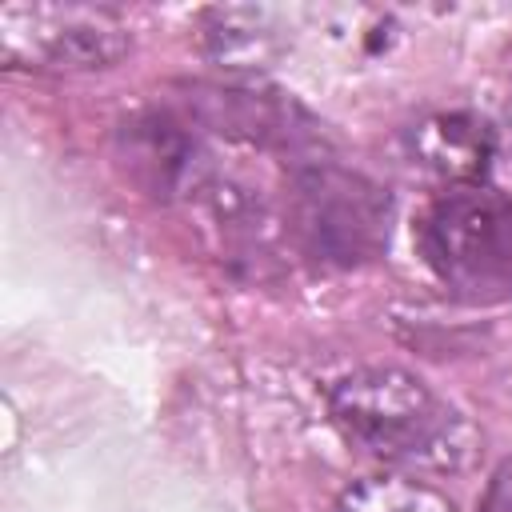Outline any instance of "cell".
<instances>
[{"label": "cell", "instance_id": "52a82bcc", "mask_svg": "<svg viewBox=\"0 0 512 512\" xmlns=\"http://www.w3.org/2000/svg\"><path fill=\"white\" fill-rule=\"evenodd\" d=\"M184 208L200 220L204 236L228 264L256 268L260 260H268V248L276 236V208L264 184H256L252 176L216 164L204 176V184L188 196Z\"/></svg>", "mask_w": 512, "mask_h": 512}, {"label": "cell", "instance_id": "3957f363", "mask_svg": "<svg viewBox=\"0 0 512 512\" xmlns=\"http://www.w3.org/2000/svg\"><path fill=\"white\" fill-rule=\"evenodd\" d=\"M284 228L320 268H364L388 252L392 192L340 160L312 156L284 172Z\"/></svg>", "mask_w": 512, "mask_h": 512}, {"label": "cell", "instance_id": "8fae6325", "mask_svg": "<svg viewBox=\"0 0 512 512\" xmlns=\"http://www.w3.org/2000/svg\"><path fill=\"white\" fill-rule=\"evenodd\" d=\"M476 512H512V456L496 464V472L488 476L480 500H476Z\"/></svg>", "mask_w": 512, "mask_h": 512}, {"label": "cell", "instance_id": "8992f818", "mask_svg": "<svg viewBox=\"0 0 512 512\" xmlns=\"http://www.w3.org/2000/svg\"><path fill=\"white\" fill-rule=\"evenodd\" d=\"M116 164L144 196L184 208L220 156L180 108H136L116 124Z\"/></svg>", "mask_w": 512, "mask_h": 512}, {"label": "cell", "instance_id": "7a4b0ae2", "mask_svg": "<svg viewBox=\"0 0 512 512\" xmlns=\"http://www.w3.org/2000/svg\"><path fill=\"white\" fill-rule=\"evenodd\" d=\"M428 276L460 304L512 300V196L484 184L436 188L412 224Z\"/></svg>", "mask_w": 512, "mask_h": 512}, {"label": "cell", "instance_id": "9c48e42d", "mask_svg": "<svg viewBox=\"0 0 512 512\" xmlns=\"http://www.w3.org/2000/svg\"><path fill=\"white\" fill-rule=\"evenodd\" d=\"M276 32V12L268 8H212L204 16V48L224 68H264L280 48Z\"/></svg>", "mask_w": 512, "mask_h": 512}, {"label": "cell", "instance_id": "6da1fadb", "mask_svg": "<svg viewBox=\"0 0 512 512\" xmlns=\"http://www.w3.org/2000/svg\"><path fill=\"white\" fill-rule=\"evenodd\" d=\"M332 424L368 456L412 472H464L480 436L472 420L428 380L392 364L336 376L324 392Z\"/></svg>", "mask_w": 512, "mask_h": 512}, {"label": "cell", "instance_id": "277c9868", "mask_svg": "<svg viewBox=\"0 0 512 512\" xmlns=\"http://www.w3.org/2000/svg\"><path fill=\"white\" fill-rule=\"evenodd\" d=\"M176 108L200 132L276 152L288 164L324 156V132L308 108L260 80H192Z\"/></svg>", "mask_w": 512, "mask_h": 512}, {"label": "cell", "instance_id": "5b68a950", "mask_svg": "<svg viewBox=\"0 0 512 512\" xmlns=\"http://www.w3.org/2000/svg\"><path fill=\"white\" fill-rule=\"evenodd\" d=\"M4 60L40 72H96L132 52V32L112 8L8 4L0 12Z\"/></svg>", "mask_w": 512, "mask_h": 512}, {"label": "cell", "instance_id": "30bf717a", "mask_svg": "<svg viewBox=\"0 0 512 512\" xmlns=\"http://www.w3.org/2000/svg\"><path fill=\"white\" fill-rule=\"evenodd\" d=\"M332 512H456V504L416 476H364L336 496Z\"/></svg>", "mask_w": 512, "mask_h": 512}, {"label": "cell", "instance_id": "ba28073f", "mask_svg": "<svg viewBox=\"0 0 512 512\" xmlns=\"http://www.w3.org/2000/svg\"><path fill=\"white\" fill-rule=\"evenodd\" d=\"M404 156L436 188L484 184L496 160V128L468 108L428 112L404 132Z\"/></svg>", "mask_w": 512, "mask_h": 512}]
</instances>
